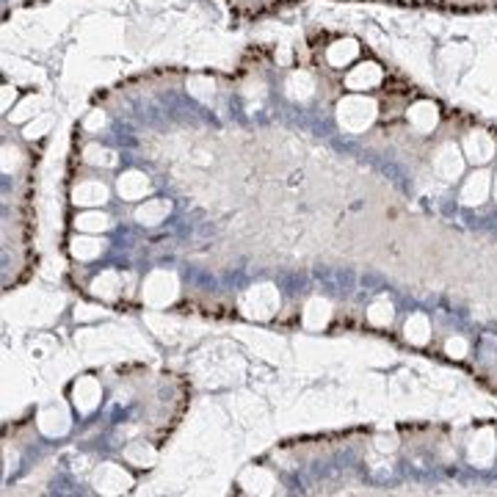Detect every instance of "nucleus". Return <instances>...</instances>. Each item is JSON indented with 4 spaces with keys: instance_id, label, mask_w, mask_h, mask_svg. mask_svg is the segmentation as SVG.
<instances>
[{
    "instance_id": "obj_1",
    "label": "nucleus",
    "mask_w": 497,
    "mask_h": 497,
    "mask_svg": "<svg viewBox=\"0 0 497 497\" xmlns=\"http://www.w3.org/2000/svg\"><path fill=\"white\" fill-rule=\"evenodd\" d=\"M373 119H376V103L371 97L351 94V97L340 100V105H337V122L348 133H365L373 124Z\"/></svg>"
},
{
    "instance_id": "obj_2",
    "label": "nucleus",
    "mask_w": 497,
    "mask_h": 497,
    "mask_svg": "<svg viewBox=\"0 0 497 497\" xmlns=\"http://www.w3.org/2000/svg\"><path fill=\"white\" fill-rule=\"evenodd\" d=\"M241 307L246 310L248 318L266 321V318H271L273 312L279 310V293H276L273 285H257V288H251L246 296H244Z\"/></svg>"
},
{
    "instance_id": "obj_3",
    "label": "nucleus",
    "mask_w": 497,
    "mask_h": 497,
    "mask_svg": "<svg viewBox=\"0 0 497 497\" xmlns=\"http://www.w3.org/2000/svg\"><path fill=\"white\" fill-rule=\"evenodd\" d=\"M177 298V279L169 271H152L144 282V301L152 307H166Z\"/></svg>"
},
{
    "instance_id": "obj_4",
    "label": "nucleus",
    "mask_w": 497,
    "mask_h": 497,
    "mask_svg": "<svg viewBox=\"0 0 497 497\" xmlns=\"http://www.w3.org/2000/svg\"><path fill=\"white\" fill-rule=\"evenodd\" d=\"M94 483L103 495H119V492H127L133 486V478L127 476L119 464H103L94 476Z\"/></svg>"
},
{
    "instance_id": "obj_5",
    "label": "nucleus",
    "mask_w": 497,
    "mask_h": 497,
    "mask_svg": "<svg viewBox=\"0 0 497 497\" xmlns=\"http://www.w3.org/2000/svg\"><path fill=\"white\" fill-rule=\"evenodd\" d=\"M464 158L470 161V164H478L483 166L486 161H492V155H495V141H492V136H486L483 130H473L467 139H464Z\"/></svg>"
},
{
    "instance_id": "obj_6",
    "label": "nucleus",
    "mask_w": 497,
    "mask_h": 497,
    "mask_svg": "<svg viewBox=\"0 0 497 497\" xmlns=\"http://www.w3.org/2000/svg\"><path fill=\"white\" fill-rule=\"evenodd\" d=\"M497 453V436L492 428H481L470 442V461L476 467H489Z\"/></svg>"
},
{
    "instance_id": "obj_7",
    "label": "nucleus",
    "mask_w": 497,
    "mask_h": 497,
    "mask_svg": "<svg viewBox=\"0 0 497 497\" xmlns=\"http://www.w3.org/2000/svg\"><path fill=\"white\" fill-rule=\"evenodd\" d=\"M434 169L442 180H456V177H461V171H464V152H458V146H453V144H445L436 152Z\"/></svg>"
},
{
    "instance_id": "obj_8",
    "label": "nucleus",
    "mask_w": 497,
    "mask_h": 497,
    "mask_svg": "<svg viewBox=\"0 0 497 497\" xmlns=\"http://www.w3.org/2000/svg\"><path fill=\"white\" fill-rule=\"evenodd\" d=\"M100 398H103V390H100L97 378L83 376V378L75 381V387H72V401H75L78 412H91V409L100 403Z\"/></svg>"
},
{
    "instance_id": "obj_9",
    "label": "nucleus",
    "mask_w": 497,
    "mask_h": 497,
    "mask_svg": "<svg viewBox=\"0 0 497 497\" xmlns=\"http://www.w3.org/2000/svg\"><path fill=\"white\" fill-rule=\"evenodd\" d=\"M489 191H492V174L476 171L461 188V202L464 205H481V202L489 199Z\"/></svg>"
},
{
    "instance_id": "obj_10",
    "label": "nucleus",
    "mask_w": 497,
    "mask_h": 497,
    "mask_svg": "<svg viewBox=\"0 0 497 497\" xmlns=\"http://www.w3.org/2000/svg\"><path fill=\"white\" fill-rule=\"evenodd\" d=\"M72 199H75V205L100 207L108 202V188H105L100 180H86V183H78V186H75Z\"/></svg>"
},
{
    "instance_id": "obj_11",
    "label": "nucleus",
    "mask_w": 497,
    "mask_h": 497,
    "mask_svg": "<svg viewBox=\"0 0 497 497\" xmlns=\"http://www.w3.org/2000/svg\"><path fill=\"white\" fill-rule=\"evenodd\" d=\"M378 83H381V66H376L371 61L353 66L351 72H348V78H346V86L353 89V91H365V89H373Z\"/></svg>"
},
{
    "instance_id": "obj_12",
    "label": "nucleus",
    "mask_w": 497,
    "mask_h": 497,
    "mask_svg": "<svg viewBox=\"0 0 497 497\" xmlns=\"http://www.w3.org/2000/svg\"><path fill=\"white\" fill-rule=\"evenodd\" d=\"M39 428L47 436H64L69 431V414L64 406H47L39 414Z\"/></svg>"
},
{
    "instance_id": "obj_13",
    "label": "nucleus",
    "mask_w": 497,
    "mask_h": 497,
    "mask_svg": "<svg viewBox=\"0 0 497 497\" xmlns=\"http://www.w3.org/2000/svg\"><path fill=\"white\" fill-rule=\"evenodd\" d=\"M116 188H119L122 199L139 202V199H144L146 194H149V180H146V174H141V171H127V174L119 177Z\"/></svg>"
},
{
    "instance_id": "obj_14",
    "label": "nucleus",
    "mask_w": 497,
    "mask_h": 497,
    "mask_svg": "<svg viewBox=\"0 0 497 497\" xmlns=\"http://www.w3.org/2000/svg\"><path fill=\"white\" fill-rule=\"evenodd\" d=\"M169 213H171V205L166 199H146L144 205L136 210V221L144 227H155V224L166 221Z\"/></svg>"
},
{
    "instance_id": "obj_15",
    "label": "nucleus",
    "mask_w": 497,
    "mask_h": 497,
    "mask_svg": "<svg viewBox=\"0 0 497 497\" xmlns=\"http://www.w3.org/2000/svg\"><path fill=\"white\" fill-rule=\"evenodd\" d=\"M439 122V114H436V105L431 103H414L409 108V124H412L417 133H431Z\"/></svg>"
},
{
    "instance_id": "obj_16",
    "label": "nucleus",
    "mask_w": 497,
    "mask_h": 497,
    "mask_svg": "<svg viewBox=\"0 0 497 497\" xmlns=\"http://www.w3.org/2000/svg\"><path fill=\"white\" fill-rule=\"evenodd\" d=\"M403 337H406L409 343H414V346L428 343V337H431V323H428V318H426L423 312L409 315V321H406V326H403Z\"/></svg>"
},
{
    "instance_id": "obj_17",
    "label": "nucleus",
    "mask_w": 497,
    "mask_h": 497,
    "mask_svg": "<svg viewBox=\"0 0 497 497\" xmlns=\"http://www.w3.org/2000/svg\"><path fill=\"white\" fill-rule=\"evenodd\" d=\"M241 483L246 486V492H257V495H268L273 492V476H271L268 470H263V467H251L244 473L241 478Z\"/></svg>"
},
{
    "instance_id": "obj_18",
    "label": "nucleus",
    "mask_w": 497,
    "mask_h": 497,
    "mask_svg": "<svg viewBox=\"0 0 497 497\" xmlns=\"http://www.w3.org/2000/svg\"><path fill=\"white\" fill-rule=\"evenodd\" d=\"M331 318V304L326 298H312L310 304H307V310H304V326H310V329H321V326H326Z\"/></svg>"
},
{
    "instance_id": "obj_19",
    "label": "nucleus",
    "mask_w": 497,
    "mask_h": 497,
    "mask_svg": "<svg viewBox=\"0 0 497 497\" xmlns=\"http://www.w3.org/2000/svg\"><path fill=\"white\" fill-rule=\"evenodd\" d=\"M356 56H359V44L353 39L334 41L329 47V53H326V59H329L331 66H348Z\"/></svg>"
},
{
    "instance_id": "obj_20",
    "label": "nucleus",
    "mask_w": 497,
    "mask_h": 497,
    "mask_svg": "<svg viewBox=\"0 0 497 497\" xmlns=\"http://www.w3.org/2000/svg\"><path fill=\"white\" fill-rule=\"evenodd\" d=\"M119 288H122V279H119L116 271H103V273L91 282V293L100 296V298H114V296L119 293Z\"/></svg>"
},
{
    "instance_id": "obj_21",
    "label": "nucleus",
    "mask_w": 497,
    "mask_h": 497,
    "mask_svg": "<svg viewBox=\"0 0 497 497\" xmlns=\"http://www.w3.org/2000/svg\"><path fill=\"white\" fill-rule=\"evenodd\" d=\"M108 216H103L100 210H89V213H81L78 219H75V227L81 229V232H86V235H100V232H105L108 229Z\"/></svg>"
},
{
    "instance_id": "obj_22",
    "label": "nucleus",
    "mask_w": 497,
    "mask_h": 497,
    "mask_svg": "<svg viewBox=\"0 0 497 497\" xmlns=\"http://www.w3.org/2000/svg\"><path fill=\"white\" fill-rule=\"evenodd\" d=\"M124 458L136 467H152L155 464V451L146 445V442H130L124 448Z\"/></svg>"
},
{
    "instance_id": "obj_23",
    "label": "nucleus",
    "mask_w": 497,
    "mask_h": 497,
    "mask_svg": "<svg viewBox=\"0 0 497 497\" xmlns=\"http://www.w3.org/2000/svg\"><path fill=\"white\" fill-rule=\"evenodd\" d=\"M103 248H105V244L100 238L86 235V238H78V241L72 244V254H75L78 260H94V257L103 254Z\"/></svg>"
},
{
    "instance_id": "obj_24",
    "label": "nucleus",
    "mask_w": 497,
    "mask_h": 497,
    "mask_svg": "<svg viewBox=\"0 0 497 497\" xmlns=\"http://www.w3.org/2000/svg\"><path fill=\"white\" fill-rule=\"evenodd\" d=\"M312 78L307 72H293L288 78V97L290 100H307L312 94Z\"/></svg>"
},
{
    "instance_id": "obj_25",
    "label": "nucleus",
    "mask_w": 497,
    "mask_h": 497,
    "mask_svg": "<svg viewBox=\"0 0 497 497\" xmlns=\"http://www.w3.org/2000/svg\"><path fill=\"white\" fill-rule=\"evenodd\" d=\"M86 161H89L91 166L111 169V166H116V155H114L111 149L100 146V144H89V146H86Z\"/></svg>"
},
{
    "instance_id": "obj_26",
    "label": "nucleus",
    "mask_w": 497,
    "mask_h": 497,
    "mask_svg": "<svg viewBox=\"0 0 497 497\" xmlns=\"http://www.w3.org/2000/svg\"><path fill=\"white\" fill-rule=\"evenodd\" d=\"M393 304L390 301H376L371 310H368V321H371L373 326H390L393 323Z\"/></svg>"
},
{
    "instance_id": "obj_27",
    "label": "nucleus",
    "mask_w": 497,
    "mask_h": 497,
    "mask_svg": "<svg viewBox=\"0 0 497 497\" xmlns=\"http://www.w3.org/2000/svg\"><path fill=\"white\" fill-rule=\"evenodd\" d=\"M188 91L199 100H210L213 97V81L210 78H191L188 81Z\"/></svg>"
},
{
    "instance_id": "obj_28",
    "label": "nucleus",
    "mask_w": 497,
    "mask_h": 497,
    "mask_svg": "<svg viewBox=\"0 0 497 497\" xmlns=\"http://www.w3.org/2000/svg\"><path fill=\"white\" fill-rule=\"evenodd\" d=\"M467 351H470V346H467L464 337H451V340L445 343V353H448L451 359H464Z\"/></svg>"
},
{
    "instance_id": "obj_29",
    "label": "nucleus",
    "mask_w": 497,
    "mask_h": 497,
    "mask_svg": "<svg viewBox=\"0 0 497 497\" xmlns=\"http://www.w3.org/2000/svg\"><path fill=\"white\" fill-rule=\"evenodd\" d=\"M50 124H53L50 116H39V119H34V122L25 127V139H39V136H44V133L50 130Z\"/></svg>"
},
{
    "instance_id": "obj_30",
    "label": "nucleus",
    "mask_w": 497,
    "mask_h": 497,
    "mask_svg": "<svg viewBox=\"0 0 497 497\" xmlns=\"http://www.w3.org/2000/svg\"><path fill=\"white\" fill-rule=\"evenodd\" d=\"M17 164H20V152H17L14 146H6V149H3V171H6V174L14 171Z\"/></svg>"
},
{
    "instance_id": "obj_31",
    "label": "nucleus",
    "mask_w": 497,
    "mask_h": 497,
    "mask_svg": "<svg viewBox=\"0 0 497 497\" xmlns=\"http://www.w3.org/2000/svg\"><path fill=\"white\" fill-rule=\"evenodd\" d=\"M36 105H39V100H34V97H31V100H25V103H22L20 108H17V114H14V119H28V116L34 114L31 108H36Z\"/></svg>"
},
{
    "instance_id": "obj_32",
    "label": "nucleus",
    "mask_w": 497,
    "mask_h": 497,
    "mask_svg": "<svg viewBox=\"0 0 497 497\" xmlns=\"http://www.w3.org/2000/svg\"><path fill=\"white\" fill-rule=\"evenodd\" d=\"M376 448L378 451H395V436H378L376 439Z\"/></svg>"
},
{
    "instance_id": "obj_33",
    "label": "nucleus",
    "mask_w": 497,
    "mask_h": 497,
    "mask_svg": "<svg viewBox=\"0 0 497 497\" xmlns=\"http://www.w3.org/2000/svg\"><path fill=\"white\" fill-rule=\"evenodd\" d=\"M103 122H105V114H103V111H94V114L86 119V127H91V130H94V127H103Z\"/></svg>"
},
{
    "instance_id": "obj_34",
    "label": "nucleus",
    "mask_w": 497,
    "mask_h": 497,
    "mask_svg": "<svg viewBox=\"0 0 497 497\" xmlns=\"http://www.w3.org/2000/svg\"><path fill=\"white\" fill-rule=\"evenodd\" d=\"M11 100H14V89H9V86H6V89H3V108H9V103H11Z\"/></svg>"
},
{
    "instance_id": "obj_35",
    "label": "nucleus",
    "mask_w": 497,
    "mask_h": 497,
    "mask_svg": "<svg viewBox=\"0 0 497 497\" xmlns=\"http://www.w3.org/2000/svg\"><path fill=\"white\" fill-rule=\"evenodd\" d=\"M492 188H495V199H497V174H495V186H492Z\"/></svg>"
}]
</instances>
